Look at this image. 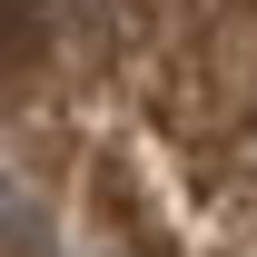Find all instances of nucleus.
<instances>
[{
	"label": "nucleus",
	"instance_id": "obj_1",
	"mask_svg": "<svg viewBox=\"0 0 257 257\" xmlns=\"http://www.w3.org/2000/svg\"><path fill=\"white\" fill-rule=\"evenodd\" d=\"M89 60L119 89L99 208L139 257H257V0H0V79Z\"/></svg>",
	"mask_w": 257,
	"mask_h": 257
}]
</instances>
